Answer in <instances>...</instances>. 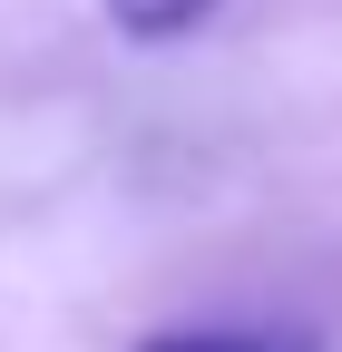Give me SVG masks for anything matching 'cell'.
Returning a JSON list of instances; mask_svg holds the SVG:
<instances>
[{"label":"cell","mask_w":342,"mask_h":352,"mask_svg":"<svg viewBox=\"0 0 342 352\" xmlns=\"http://www.w3.org/2000/svg\"><path fill=\"white\" fill-rule=\"evenodd\" d=\"M137 352H304V342H284V333H157Z\"/></svg>","instance_id":"7a4b0ae2"},{"label":"cell","mask_w":342,"mask_h":352,"mask_svg":"<svg viewBox=\"0 0 342 352\" xmlns=\"http://www.w3.org/2000/svg\"><path fill=\"white\" fill-rule=\"evenodd\" d=\"M98 10L127 30V39H186L216 20V0H98Z\"/></svg>","instance_id":"6da1fadb"}]
</instances>
